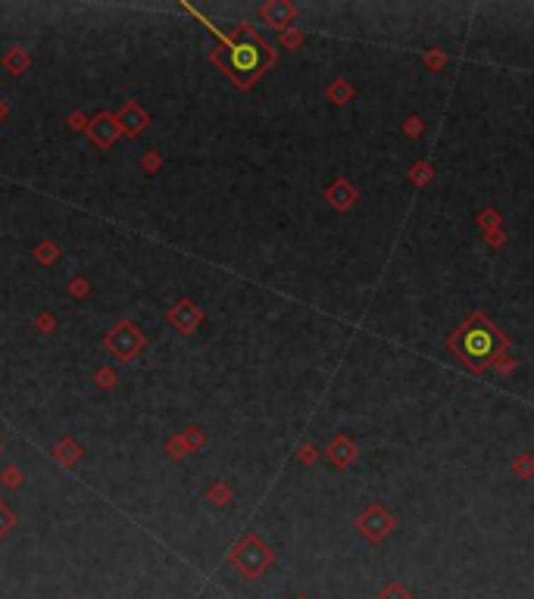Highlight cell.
I'll list each match as a JSON object with an SVG mask.
<instances>
[{"label":"cell","mask_w":534,"mask_h":599,"mask_svg":"<svg viewBox=\"0 0 534 599\" xmlns=\"http://www.w3.org/2000/svg\"><path fill=\"white\" fill-rule=\"evenodd\" d=\"M272 57H275L272 47L253 32H247V28L240 32V37L235 44L225 47V53H216L219 66L231 75V78H238L240 85H250L253 78H260V72L272 63Z\"/></svg>","instance_id":"1"},{"label":"cell","mask_w":534,"mask_h":599,"mask_svg":"<svg viewBox=\"0 0 534 599\" xmlns=\"http://www.w3.org/2000/svg\"><path fill=\"white\" fill-rule=\"evenodd\" d=\"M450 347H453L472 368H484V366H491V359L500 353L503 335L484 315H472L469 322L450 337Z\"/></svg>","instance_id":"2"},{"label":"cell","mask_w":534,"mask_h":599,"mask_svg":"<svg viewBox=\"0 0 534 599\" xmlns=\"http://www.w3.org/2000/svg\"><path fill=\"white\" fill-rule=\"evenodd\" d=\"M235 565L247 578H257V574H262V568L269 565V549L262 547L260 540H247L244 547L235 552Z\"/></svg>","instance_id":"3"},{"label":"cell","mask_w":534,"mask_h":599,"mask_svg":"<svg viewBox=\"0 0 534 599\" xmlns=\"http://www.w3.org/2000/svg\"><path fill=\"white\" fill-rule=\"evenodd\" d=\"M381 599H410V593H406V590H400V587H388L385 593H381Z\"/></svg>","instance_id":"4"}]
</instances>
